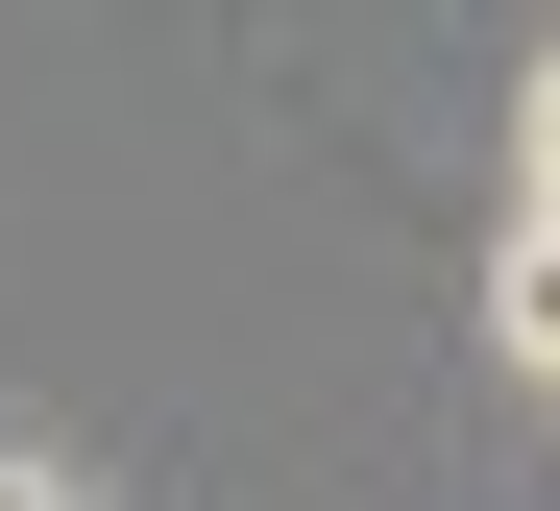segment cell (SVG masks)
Masks as SVG:
<instances>
[{
	"mask_svg": "<svg viewBox=\"0 0 560 511\" xmlns=\"http://www.w3.org/2000/svg\"><path fill=\"white\" fill-rule=\"evenodd\" d=\"M463 317H488V365H512V390H560V244H536V220H488Z\"/></svg>",
	"mask_w": 560,
	"mask_h": 511,
	"instance_id": "1",
	"label": "cell"
},
{
	"mask_svg": "<svg viewBox=\"0 0 560 511\" xmlns=\"http://www.w3.org/2000/svg\"><path fill=\"white\" fill-rule=\"evenodd\" d=\"M488 220H536V244H560V25L512 49V195H488Z\"/></svg>",
	"mask_w": 560,
	"mask_h": 511,
	"instance_id": "2",
	"label": "cell"
},
{
	"mask_svg": "<svg viewBox=\"0 0 560 511\" xmlns=\"http://www.w3.org/2000/svg\"><path fill=\"white\" fill-rule=\"evenodd\" d=\"M0 511H98V487H73V463H49V439H0Z\"/></svg>",
	"mask_w": 560,
	"mask_h": 511,
	"instance_id": "3",
	"label": "cell"
},
{
	"mask_svg": "<svg viewBox=\"0 0 560 511\" xmlns=\"http://www.w3.org/2000/svg\"><path fill=\"white\" fill-rule=\"evenodd\" d=\"M536 415H560V390H536Z\"/></svg>",
	"mask_w": 560,
	"mask_h": 511,
	"instance_id": "4",
	"label": "cell"
}]
</instances>
